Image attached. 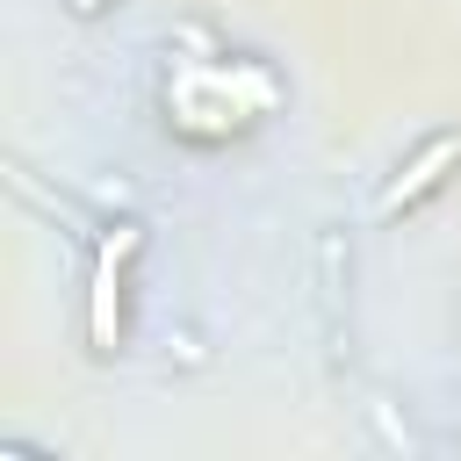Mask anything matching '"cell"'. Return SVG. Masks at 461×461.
I'll list each match as a JSON object with an SVG mask.
<instances>
[{"label": "cell", "mask_w": 461, "mask_h": 461, "mask_svg": "<svg viewBox=\"0 0 461 461\" xmlns=\"http://www.w3.org/2000/svg\"><path fill=\"white\" fill-rule=\"evenodd\" d=\"M130 252H137V223H115V238H101L94 288H86V331H94V346L122 339V267H130Z\"/></svg>", "instance_id": "obj_1"}, {"label": "cell", "mask_w": 461, "mask_h": 461, "mask_svg": "<svg viewBox=\"0 0 461 461\" xmlns=\"http://www.w3.org/2000/svg\"><path fill=\"white\" fill-rule=\"evenodd\" d=\"M454 158H461V137H432V144H425V151H418V158H411V166H403V173L382 187V216H396L403 202H418V194H425V187H432V180H439Z\"/></svg>", "instance_id": "obj_2"}]
</instances>
